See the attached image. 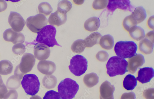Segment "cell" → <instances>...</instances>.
<instances>
[{"mask_svg":"<svg viewBox=\"0 0 154 99\" xmlns=\"http://www.w3.org/2000/svg\"><path fill=\"white\" fill-rule=\"evenodd\" d=\"M127 66L128 62L125 59L118 56H112L106 64L107 73L110 77L123 75L128 72Z\"/></svg>","mask_w":154,"mask_h":99,"instance_id":"cell-1","label":"cell"},{"mask_svg":"<svg viewBox=\"0 0 154 99\" xmlns=\"http://www.w3.org/2000/svg\"><path fill=\"white\" fill-rule=\"evenodd\" d=\"M56 33L55 27L51 25H47L38 33L36 42L45 44L48 47H53L55 45L61 47L55 39Z\"/></svg>","mask_w":154,"mask_h":99,"instance_id":"cell-2","label":"cell"},{"mask_svg":"<svg viewBox=\"0 0 154 99\" xmlns=\"http://www.w3.org/2000/svg\"><path fill=\"white\" fill-rule=\"evenodd\" d=\"M79 89V85L76 82L69 78L62 81L58 86V90L62 99H72Z\"/></svg>","mask_w":154,"mask_h":99,"instance_id":"cell-3","label":"cell"},{"mask_svg":"<svg viewBox=\"0 0 154 99\" xmlns=\"http://www.w3.org/2000/svg\"><path fill=\"white\" fill-rule=\"evenodd\" d=\"M137 44L133 41H121L115 45L114 50L118 56L123 59L130 58L136 54Z\"/></svg>","mask_w":154,"mask_h":99,"instance_id":"cell-4","label":"cell"},{"mask_svg":"<svg viewBox=\"0 0 154 99\" xmlns=\"http://www.w3.org/2000/svg\"><path fill=\"white\" fill-rule=\"evenodd\" d=\"M21 84L25 92L28 95L34 96L39 91L40 82L35 74H26L23 77Z\"/></svg>","mask_w":154,"mask_h":99,"instance_id":"cell-5","label":"cell"},{"mask_svg":"<svg viewBox=\"0 0 154 99\" xmlns=\"http://www.w3.org/2000/svg\"><path fill=\"white\" fill-rule=\"evenodd\" d=\"M70 72L74 75L79 77L85 73L88 69V61L83 56L77 55L71 59L69 66Z\"/></svg>","mask_w":154,"mask_h":99,"instance_id":"cell-6","label":"cell"},{"mask_svg":"<svg viewBox=\"0 0 154 99\" xmlns=\"http://www.w3.org/2000/svg\"><path fill=\"white\" fill-rule=\"evenodd\" d=\"M27 26L32 32L38 33L48 24V20L44 15L39 14L29 18L26 20Z\"/></svg>","mask_w":154,"mask_h":99,"instance_id":"cell-7","label":"cell"},{"mask_svg":"<svg viewBox=\"0 0 154 99\" xmlns=\"http://www.w3.org/2000/svg\"><path fill=\"white\" fill-rule=\"evenodd\" d=\"M35 59L32 54L26 53L22 58L21 62L16 68L23 75L31 71L35 64Z\"/></svg>","mask_w":154,"mask_h":99,"instance_id":"cell-8","label":"cell"},{"mask_svg":"<svg viewBox=\"0 0 154 99\" xmlns=\"http://www.w3.org/2000/svg\"><path fill=\"white\" fill-rule=\"evenodd\" d=\"M154 47V31H151L145 36L144 38L139 42V50L146 55L151 54Z\"/></svg>","mask_w":154,"mask_h":99,"instance_id":"cell-9","label":"cell"},{"mask_svg":"<svg viewBox=\"0 0 154 99\" xmlns=\"http://www.w3.org/2000/svg\"><path fill=\"white\" fill-rule=\"evenodd\" d=\"M107 8L112 13L118 8L132 12L135 8L129 0H110L109 1Z\"/></svg>","mask_w":154,"mask_h":99,"instance_id":"cell-10","label":"cell"},{"mask_svg":"<svg viewBox=\"0 0 154 99\" xmlns=\"http://www.w3.org/2000/svg\"><path fill=\"white\" fill-rule=\"evenodd\" d=\"M8 21L12 29L17 32L22 30L25 26V21L22 16L17 12L11 11Z\"/></svg>","mask_w":154,"mask_h":99,"instance_id":"cell-11","label":"cell"},{"mask_svg":"<svg viewBox=\"0 0 154 99\" xmlns=\"http://www.w3.org/2000/svg\"><path fill=\"white\" fill-rule=\"evenodd\" d=\"M4 40L8 42H11L14 44L23 43L25 40V37L21 33L15 31L12 29L6 30L3 34Z\"/></svg>","mask_w":154,"mask_h":99,"instance_id":"cell-12","label":"cell"},{"mask_svg":"<svg viewBox=\"0 0 154 99\" xmlns=\"http://www.w3.org/2000/svg\"><path fill=\"white\" fill-rule=\"evenodd\" d=\"M145 63L144 56L141 54H136L130 58L128 60L127 70L130 72L134 74L137 69L142 67Z\"/></svg>","mask_w":154,"mask_h":99,"instance_id":"cell-13","label":"cell"},{"mask_svg":"<svg viewBox=\"0 0 154 99\" xmlns=\"http://www.w3.org/2000/svg\"><path fill=\"white\" fill-rule=\"evenodd\" d=\"M34 53L35 57L39 60L48 59L50 54L49 47L45 44L37 43L34 47Z\"/></svg>","mask_w":154,"mask_h":99,"instance_id":"cell-14","label":"cell"},{"mask_svg":"<svg viewBox=\"0 0 154 99\" xmlns=\"http://www.w3.org/2000/svg\"><path fill=\"white\" fill-rule=\"evenodd\" d=\"M114 91V85L107 81H105L100 87V99H114L113 94Z\"/></svg>","mask_w":154,"mask_h":99,"instance_id":"cell-15","label":"cell"},{"mask_svg":"<svg viewBox=\"0 0 154 99\" xmlns=\"http://www.w3.org/2000/svg\"><path fill=\"white\" fill-rule=\"evenodd\" d=\"M154 76L153 69L151 67H145L140 69L138 72L137 80L145 84L149 82Z\"/></svg>","mask_w":154,"mask_h":99,"instance_id":"cell-16","label":"cell"},{"mask_svg":"<svg viewBox=\"0 0 154 99\" xmlns=\"http://www.w3.org/2000/svg\"><path fill=\"white\" fill-rule=\"evenodd\" d=\"M37 69L42 73L46 75H50L55 71L56 67L53 62L50 61L42 60L38 62Z\"/></svg>","mask_w":154,"mask_h":99,"instance_id":"cell-17","label":"cell"},{"mask_svg":"<svg viewBox=\"0 0 154 99\" xmlns=\"http://www.w3.org/2000/svg\"><path fill=\"white\" fill-rule=\"evenodd\" d=\"M67 17L66 14H62L57 10L51 14L48 19V22L51 26L59 27L66 23Z\"/></svg>","mask_w":154,"mask_h":99,"instance_id":"cell-18","label":"cell"},{"mask_svg":"<svg viewBox=\"0 0 154 99\" xmlns=\"http://www.w3.org/2000/svg\"><path fill=\"white\" fill-rule=\"evenodd\" d=\"M100 25L99 19L96 17H93L89 18L85 22L84 24L85 29L90 32H93L97 30Z\"/></svg>","mask_w":154,"mask_h":99,"instance_id":"cell-19","label":"cell"},{"mask_svg":"<svg viewBox=\"0 0 154 99\" xmlns=\"http://www.w3.org/2000/svg\"><path fill=\"white\" fill-rule=\"evenodd\" d=\"M99 44L102 48L106 50H110L114 45L113 37L109 34L102 36L100 40Z\"/></svg>","mask_w":154,"mask_h":99,"instance_id":"cell-20","label":"cell"},{"mask_svg":"<svg viewBox=\"0 0 154 99\" xmlns=\"http://www.w3.org/2000/svg\"><path fill=\"white\" fill-rule=\"evenodd\" d=\"M137 84L136 78L134 75L128 74L125 78L123 81V86L125 89L127 91H132Z\"/></svg>","mask_w":154,"mask_h":99,"instance_id":"cell-21","label":"cell"},{"mask_svg":"<svg viewBox=\"0 0 154 99\" xmlns=\"http://www.w3.org/2000/svg\"><path fill=\"white\" fill-rule=\"evenodd\" d=\"M101 37V35L98 32H96L91 34L84 40L86 47H91L94 45L98 44Z\"/></svg>","mask_w":154,"mask_h":99,"instance_id":"cell-22","label":"cell"},{"mask_svg":"<svg viewBox=\"0 0 154 99\" xmlns=\"http://www.w3.org/2000/svg\"><path fill=\"white\" fill-rule=\"evenodd\" d=\"M85 85L88 88H91L96 85L99 82V77L94 73L86 74L83 79Z\"/></svg>","mask_w":154,"mask_h":99,"instance_id":"cell-23","label":"cell"},{"mask_svg":"<svg viewBox=\"0 0 154 99\" xmlns=\"http://www.w3.org/2000/svg\"><path fill=\"white\" fill-rule=\"evenodd\" d=\"M137 24L143 22L146 18L147 14L145 9L143 7L136 8L131 14Z\"/></svg>","mask_w":154,"mask_h":99,"instance_id":"cell-24","label":"cell"},{"mask_svg":"<svg viewBox=\"0 0 154 99\" xmlns=\"http://www.w3.org/2000/svg\"><path fill=\"white\" fill-rule=\"evenodd\" d=\"M129 32L131 38L137 41L142 40L145 36L144 29L139 26H136L134 27Z\"/></svg>","mask_w":154,"mask_h":99,"instance_id":"cell-25","label":"cell"},{"mask_svg":"<svg viewBox=\"0 0 154 99\" xmlns=\"http://www.w3.org/2000/svg\"><path fill=\"white\" fill-rule=\"evenodd\" d=\"M13 69V66L11 62L5 60L0 61V74L6 75L11 74Z\"/></svg>","mask_w":154,"mask_h":99,"instance_id":"cell-26","label":"cell"},{"mask_svg":"<svg viewBox=\"0 0 154 99\" xmlns=\"http://www.w3.org/2000/svg\"><path fill=\"white\" fill-rule=\"evenodd\" d=\"M21 79L14 74L10 77L8 80L6 85L8 88L10 90H15L19 88L21 84Z\"/></svg>","mask_w":154,"mask_h":99,"instance_id":"cell-27","label":"cell"},{"mask_svg":"<svg viewBox=\"0 0 154 99\" xmlns=\"http://www.w3.org/2000/svg\"><path fill=\"white\" fill-rule=\"evenodd\" d=\"M137 22L132 14L126 17L123 22V26L128 32H129L131 30L137 26Z\"/></svg>","mask_w":154,"mask_h":99,"instance_id":"cell-28","label":"cell"},{"mask_svg":"<svg viewBox=\"0 0 154 99\" xmlns=\"http://www.w3.org/2000/svg\"><path fill=\"white\" fill-rule=\"evenodd\" d=\"M86 47L84 40H79L73 43L71 46V49L73 53L80 54L84 51Z\"/></svg>","mask_w":154,"mask_h":99,"instance_id":"cell-29","label":"cell"},{"mask_svg":"<svg viewBox=\"0 0 154 99\" xmlns=\"http://www.w3.org/2000/svg\"><path fill=\"white\" fill-rule=\"evenodd\" d=\"M42 83L45 88L48 89H53L56 86L57 80L56 77L53 75L46 76L44 78Z\"/></svg>","mask_w":154,"mask_h":99,"instance_id":"cell-30","label":"cell"},{"mask_svg":"<svg viewBox=\"0 0 154 99\" xmlns=\"http://www.w3.org/2000/svg\"><path fill=\"white\" fill-rule=\"evenodd\" d=\"M72 7V4L70 2L62 1L58 3L57 10L62 14H66L71 10Z\"/></svg>","mask_w":154,"mask_h":99,"instance_id":"cell-31","label":"cell"},{"mask_svg":"<svg viewBox=\"0 0 154 99\" xmlns=\"http://www.w3.org/2000/svg\"><path fill=\"white\" fill-rule=\"evenodd\" d=\"M38 12L44 16L49 15L53 11V9L51 5L47 2H43L38 6Z\"/></svg>","mask_w":154,"mask_h":99,"instance_id":"cell-32","label":"cell"},{"mask_svg":"<svg viewBox=\"0 0 154 99\" xmlns=\"http://www.w3.org/2000/svg\"><path fill=\"white\" fill-rule=\"evenodd\" d=\"M108 2L107 0H96L93 4V8L95 10L104 9L107 6Z\"/></svg>","mask_w":154,"mask_h":99,"instance_id":"cell-33","label":"cell"},{"mask_svg":"<svg viewBox=\"0 0 154 99\" xmlns=\"http://www.w3.org/2000/svg\"><path fill=\"white\" fill-rule=\"evenodd\" d=\"M12 51L14 54L16 55H22L25 52V46L22 43L17 44L12 47Z\"/></svg>","mask_w":154,"mask_h":99,"instance_id":"cell-34","label":"cell"},{"mask_svg":"<svg viewBox=\"0 0 154 99\" xmlns=\"http://www.w3.org/2000/svg\"><path fill=\"white\" fill-rule=\"evenodd\" d=\"M43 99H62L59 93L55 91L51 90L48 91Z\"/></svg>","mask_w":154,"mask_h":99,"instance_id":"cell-35","label":"cell"},{"mask_svg":"<svg viewBox=\"0 0 154 99\" xmlns=\"http://www.w3.org/2000/svg\"><path fill=\"white\" fill-rule=\"evenodd\" d=\"M8 92L6 86L3 81L2 76L0 75V99H3Z\"/></svg>","mask_w":154,"mask_h":99,"instance_id":"cell-36","label":"cell"},{"mask_svg":"<svg viewBox=\"0 0 154 99\" xmlns=\"http://www.w3.org/2000/svg\"><path fill=\"white\" fill-rule=\"evenodd\" d=\"M109 55L108 53L105 51H100L96 55V58L99 61L105 62L108 59Z\"/></svg>","mask_w":154,"mask_h":99,"instance_id":"cell-37","label":"cell"},{"mask_svg":"<svg viewBox=\"0 0 154 99\" xmlns=\"http://www.w3.org/2000/svg\"><path fill=\"white\" fill-rule=\"evenodd\" d=\"M18 94L17 91L14 90L9 91L3 99H17Z\"/></svg>","mask_w":154,"mask_h":99,"instance_id":"cell-38","label":"cell"},{"mask_svg":"<svg viewBox=\"0 0 154 99\" xmlns=\"http://www.w3.org/2000/svg\"><path fill=\"white\" fill-rule=\"evenodd\" d=\"M154 88H149L145 90L143 93V96L146 99H154Z\"/></svg>","mask_w":154,"mask_h":99,"instance_id":"cell-39","label":"cell"},{"mask_svg":"<svg viewBox=\"0 0 154 99\" xmlns=\"http://www.w3.org/2000/svg\"><path fill=\"white\" fill-rule=\"evenodd\" d=\"M121 99H136V95L133 92L123 94L121 97Z\"/></svg>","mask_w":154,"mask_h":99,"instance_id":"cell-40","label":"cell"},{"mask_svg":"<svg viewBox=\"0 0 154 99\" xmlns=\"http://www.w3.org/2000/svg\"><path fill=\"white\" fill-rule=\"evenodd\" d=\"M7 7L8 5L6 1L0 0V12L6 10Z\"/></svg>","mask_w":154,"mask_h":99,"instance_id":"cell-41","label":"cell"},{"mask_svg":"<svg viewBox=\"0 0 154 99\" xmlns=\"http://www.w3.org/2000/svg\"><path fill=\"white\" fill-rule=\"evenodd\" d=\"M148 25L151 29H154V16L150 17L148 21Z\"/></svg>","mask_w":154,"mask_h":99,"instance_id":"cell-42","label":"cell"},{"mask_svg":"<svg viewBox=\"0 0 154 99\" xmlns=\"http://www.w3.org/2000/svg\"><path fill=\"white\" fill-rule=\"evenodd\" d=\"M75 4L77 5H81L83 4L84 2V1H73Z\"/></svg>","mask_w":154,"mask_h":99,"instance_id":"cell-43","label":"cell"},{"mask_svg":"<svg viewBox=\"0 0 154 99\" xmlns=\"http://www.w3.org/2000/svg\"><path fill=\"white\" fill-rule=\"evenodd\" d=\"M30 99H42L38 95H35L32 96Z\"/></svg>","mask_w":154,"mask_h":99,"instance_id":"cell-44","label":"cell"}]
</instances>
